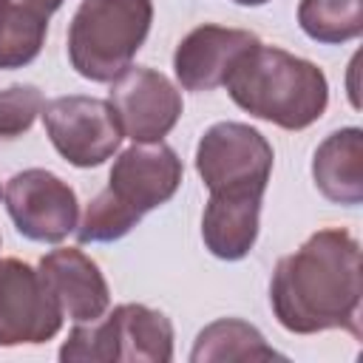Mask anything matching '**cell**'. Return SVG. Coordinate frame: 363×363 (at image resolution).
Returning <instances> with one entry per match:
<instances>
[{
  "instance_id": "cell-13",
  "label": "cell",
  "mask_w": 363,
  "mask_h": 363,
  "mask_svg": "<svg viewBox=\"0 0 363 363\" xmlns=\"http://www.w3.org/2000/svg\"><path fill=\"white\" fill-rule=\"evenodd\" d=\"M261 199L264 193L258 190L210 193V201L201 216V238L216 258L238 261L255 247Z\"/></svg>"
},
{
  "instance_id": "cell-12",
  "label": "cell",
  "mask_w": 363,
  "mask_h": 363,
  "mask_svg": "<svg viewBox=\"0 0 363 363\" xmlns=\"http://www.w3.org/2000/svg\"><path fill=\"white\" fill-rule=\"evenodd\" d=\"M255 43L258 37L244 28H224L213 23L193 28L173 54V71L179 85L187 91H213L224 85L235 60Z\"/></svg>"
},
{
  "instance_id": "cell-9",
  "label": "cell",
  "mask_w": 363,
  "mask_h": 363,
  "mask_svg": "<svg viewBox=\"0 0 363 363\" xmlns=\"http://www.w3.org/2000/svg\"><path fill=\"white\" fill-rule=\"evenodd\" d=\"M62 326V312L40 272L17 258H0V346L45 343Z\"/></svg>"
},
{
  "instance_id": "cell-7",
  "label": "cell",
  "mask_w": 363,
  "mask_h": 363,
  "mask_svg": "<svg viewBox=\"0 0 363 363\" xmlns=\"http://www.w3.org/2000/svg\"><path fill=\"white\" fill-rule=\"evenodd\" d=\"M3 199L17 233L31 241L60 244L77 230V193L68 187V182L43 167L14 173L6 182Z\"/></svg>"
},
{
  "instance_id": "cell-2",
  "label": "cell",
  "mask_w": 363,
  "mask_h": 363,
  "mask_svg": "<svg viewBox=\"0 0 363 363\" xmlns=\"http://www.w3.org/2000/svg\"><path fill=\"white\" fill-rule=\"evenodd\" d=\"M224 85L241 111L284 130L309 128L329 102L326 74L315 62L261 40L235 60Z\"/></svg>"
},
{
  "instance_id": "cell-5",
  "label": "cell",
  "mask_w": 363,
  "mask_h": 363,
  "mask_svg": "<svg viewBox=\"0 0 363 363\" xmlns=\"http://www.w3.org/2000/svg\"><path fill=\"white\" fill-rule=\"evenodd\" d=\"M272 145L244 122H216L196 147V170L210 193L267 190L272 173Z\"/></svg>"
},
{
  "instance_id": "cell-16",
  "label": "cell",
  "mask_w": 363,
  "mask_h": 363,
  "mask_svg": "<svg viewBox=\"0 0 363 363\" xmlns=\"http://www.w3.org/2000/svg\"><path fill=\"white\" fill-rule=\"evenodd\" d=\"M298 23L318 43H349L363 31V0H301Z\"/></svg>"
},
{
  "instance_id": "cell-21",
  "label": "cell",
  "mask_w": 363,
  "mask_h": 363,
  "mask_svg": "<svg viewBox=\"0 0 363 363\" xmlns=\"http://www.w3.org/2000/svg\"><path fill=\"white\" fill-rule=\"evenodd\" d=\"M0 196H3V190H0Z\"/></svg>"
},
{
  "instance_id": "cell-3",
  "label": "cell",
  "mask_w": 363,
  "mask_h": 363,
  "mask_svg": "<svg viewBox=\"0 0 363 363\" xmlns=\"http://www.w3.org/2000/svg\"><path fill=\"white\" fill-rule=\"evenodd\" d=\"M150 23V0H82L68 28L74 71L91 82H113L142 48Z\"/></svg>"
},
{
  "instance_id": "cell-10",
  "label": "cell",
  "mask_w": 363,
  "mask_h": 363,
  "mask_svg": "<svg viewBox=\"0 0 363 363\" xmlns=\"http://www.w3.org/2000/svg\"><path fill=\"white\" fill-rule=\"evenodd\" d=\"M184 176L182 159L164 142H133L111 167L108 193L136 218L170 201Z\"/></svg>"
},
{
  "instance_id": "cell-4",
  "label": "cell",
  "mask_w": 363,
  "mask_h": 363,
  "mask_svg": "<svg viewBox=\"0 0 363 363\" xmlns=\"http://www.w3.org/2000/svg\"><path fill=\"white\" fill-rule=\"evenodd\" d=\"M173 357V323L145 303H122L113 312L77 323L60 349V360H142L167 363Z\"/></svg>"
},
{
  "instance_id": "cell-8",
  "label": "cell",
  "mask_w": 363,
  "mask_h": 363,
  "mask_svg": "<svg viewBox=\"0 0 363 363\" xmlns=\"http://www.w3.org/2000/svg\"><path fill=\"white\" fill-rule=\"evenodd\" d=\"M108 105L122 136L133 142H162L182 116V94L176 85L145 65H128L113 79Z\"/></svg>"
},
{
  "instance_id": "cell-15",
  "label": "cell",
  "mask_w": 363,
  "mask_h": 363,
  "mask_svg": "<svg viewBox=\"0 0 363 363\" xmlns=\"http://www.w3.org/2000/svg\"><path fill=\"white\" fill-rule=\"evenodd\" d=\"M284 357L272 346H267L264 335L238 318H218L204 326L190 352L193 363L204 360H272Z\"/></svg>"
},
{
  "instance_id": "cell-18",
  "label": "cell",
  "mask_w": 363,
  "mask_h": 363,
  "mask_svg": "<svg viewBox=\"0 0 363 363\" xmlns=\"http://www.w3.org/2000/svg\"><path fill=\"white\" fill-rule=\"evenodd\" d=\"M43 94L34 85H9L0 91V136L14 139L26 133L43 113Z\"/></svg>"
},
{
  "instance_id": "cell-19",
  "label": "cell",
  "mask_w": 363,
  "mask_h": 363,
  "mask_svg": "<svg viewBox=\"0 0 363 363\" xmlns=\"http://www.w3.org/2000/svg\"><path fill=\"white\" fill-rule=\"evenodd\" d=\"M62 6V0H0V9H14V11H28L37 17H51L57 9Z\"/></svg>"
},
{
  "instance_id": "cell-17",
  "label": "cell",
  "mask_w": 363,
  "mask_h": 363,
  "mask_svg": "<svg viewBox=\"0 0 363 363\" xmlns=\"http://www.w3.org/2000/svg\"><path fill=\"white\" fill-rule=\"evenodd\" d=\"M136 224H139V218L130 210H125L108 190H102L88 201L74 233L82 244H108V241L128 235Z\"/></svg>"
},
{
  "instance_id": "cell-1",
  "label": "cell",
  "mask_w": 363,
  "mask_h": 363,
  "mask_svg": "<svg viewBox=\"0 0 363 363\" xmlns=\"http://www.w3.org/2000/svg\"><path fill=\"white\" fill-rule=\"evenodd\" d=\"M360 247L352 233L326 227L301 250L284 255L272 272L269 303L278 323L295 335L346 329L360 337Z\"/></svg>"
},
{
  "instance_id": "cell-20",
  "label": "cell",
  "mask_w": 363,
  "mask_h": 363,
  "mask_svg": "<svg viewBox=\"0 0 363 363\" xmlns=\"http://www.w3.org/2000/svg\"><path fill=\"white\" fill-rule=\"evenodd\" d=\"M238 6H264V3H269V0H235Z\"/></svg>"
},
{
  "instance_id": "cell-11",
  "label": "cell",
  "mask_w": 363,
  "mask_h": 363,
  "mask_svg": "<svg viewBox=\"0 0 363 363\" xmlns=\"http://www.w3.org/2000/svg\"><path fill=\"white\" fill-rule=\"evenodd\" d=\"M45 289L57 301L62 318H71L74 323L96 320L108 312L111 292L108 284L96 267L82 250L77 247H60L40 258L37 267Z\"/></svg>"
},
{
  "instance_id": "cell-14",
  "label": "cell",
  "mask_w": 363,
  "mask_h": 363,
  "mask_svg": "<svg viewBox=\"0 0 363 363\" xmlns=\"http://www.w3.org/2000/svg\"><path fill=\"white\" fill-rule=\"evenodd\" d=\"M312 179L323 199L354 207L363 201V130L340 128L329 133L312 159Z\"/></svg>"
},
{
  "instance_id": "cell-6",
  "label": "cell",
  "mask_w": 363,
  "mask_h": 363,
  "mask_svg": "<svg viewBox=\"0 0 363 363\" xmlns=\"http://www.w3.org/2000/svg\"><path fill=\"white\" fill-rule=\"evenodd\" d=\"M43 122L57 153L74 167H96L111 159L125 139L108 99L57 96L43 105Z\"/></svg>"
}]
</instances>
